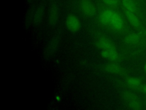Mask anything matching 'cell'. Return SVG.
<instances>
[{
  "mask_svg": "<svg viewBox=\"0 0 146 110\" xmlns=\"http://www.w3.org/2000/svg\"><path fill=\"white\" fill-rule=\"evenodd\" d=\"M66 25L67 29L72 33H76L80 28V22L74 14H69L66 19Z\"/></svg>",
  "mask_w": 146,
  "mask_h": 110,
  "instance_id": "1",
  "label": "cell"
},
{
  "mask_svg": "<svg viewBox=\"0 0 146 110\" xmlns=\"http://www.w3.org/2000/svg\"><path fill=\"white\" fill-rule=\"evenodd\" d=\"M80 8L82 11L87 16H93L96 13V7L90 0H81Z\"/></svg>",
  "mask_w": 146,
  "mask_h": 110,
  "instance_id": "2",
  "label": "cell"
},
{
  "mask_svg": "<svg viewBox=\"0 0 146 110\" xmlns=\"http://www.w3.org/2000/svg\"><path fill=\"white\" fill-rule=\"evenodd\" d=\"M124 23L122 17L118 13L115 11L111 19L110 25L115 30L120 31L124 28Z\"/></svg>",
  "mask_w": 146,
  "mask_h": 110,
  "instance_id": "3",
  "label": "cell"
},
{
  "mask_svg": "<svg viewBox=\"0 0 146 110\" xmlns=\"http://www.w3.org/2000/svg\"><path fill=\"white\" fill-rule=\"evenodd\" d=\"M58 18V9L55 3H52L49 9L48 20L49 25L51 26L56 25Z\"/></svg>",
  "mask_w": 146,
  "mask_h": 110,
  "instance_id": "4",
  "label": "cell"
},
{
  "mask_svg": "<svg viewBox=\"0 0 146 110\" xmlns=\"http://www.w3.org/2000/svg\"><path fill=\"white\" fill-rule=\"evenodd\" d=\"M95 45L97 48L105 50L116 49L114 44L111 41L106 37L99 38L96 42Z\"/></svg>",
  "mask_w": 146,
  "mask_h": 110,
  "instance_id": "5",
  "label": "cell"
},
{
  "mask_svg": "<svg viewBox=\"0 0 146 110\" xmlns=\"http://www.w3.org/2000/svg\"><path fill=\"white\" fill-rule=\"evenodd\" d=\"M115 11L111 9L104 10L99 15V21L104 25H110L111 19Z\"/></svg>",
  "mask_w": 146,
  "mask_h": 110,
  "instance_id": "6",
  "label": "cell"
},
{
  "mask_svg": "<svg viewBox=\"0 0 146 110\" xmlns=\"http://www.w3.org/2000/svg\"><path fill=\"white\" fill-rule=\"evenodd\" d=\"M104 69L106 71L111 73L123 75V76H125L127 74L126 71L123 68L116 64H107L104 66Z\"/></svg>",
  "mask_w": 146,
  "mask_h": 110,
  "instance_id": "7",
  "label": "cell"
},
{
  "mask_svg": "<svg viewBox=\"0 0 146 110\" xmlns=\"http://www.w3.org/2000/svg\"><path fill=\"white\" fill-rule=\"evenodd\" d=\"M59 41V35L54 36L50 40L47 48V53L48 55L53 54L56 50Z\"/></svg>",
  "mask_w": 146,
  "mask_h": 110,
  "instance_id": "8",
  "label": "cell"
},
{
  "mask_svg": "<svg viewBox=\"0 0 146 110\" xmlns=\"http://www.w3.org/2000/svg\"><path fill=\"white\" fill-rule=\"evenodd\" d=\"M44 5L43 3H42L38 7L36 11L34 13L33 21L35 24L39 25L42 22L44 16Z\"/></svg>",
  "mask_w": 146,
  "mask_h": 110,
  "instance_id": "9",
  "label": "cell"
},
{
  "mask_svg": "<svg viewBox=\"0 0 146 110\" xmlns=\"http://www.w3.org/2000/svg\"><path fill=\"white\" fill-rule=\"evenodd\" d=\"M125 14L128 21L133 26L136 28H140V22L139 18L135 13L131 12L127 10H125Z\"/></svg>",
  "mask_w": 146,
  "mask_h": 110,
  "instance_id": "10",
  "label": "cell"
},
{
  "mask_svg": "<svg viewBox=\"0 0 146 110\" xmlns=\"http://www.w3.org/2000/svg\"><path fill=\"white\" fill-rule=\"evenodd\" d=\"M101 56L106 59L111 61H117L119 59V54L116 49L105 50L103 49L101 52Z\"/></svg>",
  "mask_w": 146,
  "mask_h": 110,
  "instance_id": "11",
  "label": "cell"
},
{
  "mask_svg": "<svg viewBox=\"0 0 146 110\" xmlns=\"http://www.w3.org/2000/svg\"><path fill=\"white\" fill-rule=\"evenodd\" d=\"M122 5L125 10L133 13L138 11V6L135 0H122Z\"/></svg>",
  "mask_w": 146,
  "mask_h": 110,
  "instance_id": "12",
  "label": "cell"
},
{
  "mask_svg": "<svg viewBox=\"0 0 146 110\" xmlns=\"http://www.w3.org/2000/svg\"><path fill=\"white\" fill-rule=\"evenodd\" d=\"M140 39V36L136 33H131L127 35L124 38V41L126 44L129 45H133L137 44Z\"/></svg>",
  "mask_w": 146,
  "mask_h": 110,
  "instance_id": "13",
  "label": "cell"
},
{
  "mask_svg": "<svg viewBox=\"0 0 146 110\" xmlns=\"http://www.w3.org/2000/svg\"><path fill=\"white\" fill-rule=\"evenodd\" d=\"M127 84L129 87L132 88H135L137 89L141 84V81L140 78L137 77H128L127 79Z\"/></svg>",
  "mask_w": 146,
  "mask_h": 110,
  "instance_id": "14",
  "label": "cell"
},
{
  "mask_svg": "<svg viewBox=\"0 0 146 110\" xmlns=\"http://www.w3.org/2000/svg\"><path fill=\"white\" fill-rule=\"evenodd\" d=\"M128 105L130 108L135 110L140 109L142 107V104L138 99L128 102Z\"/></svg>",
  "mask_w": 146,
  "mask_h": 110,
  "instance_id": "15",
  "label": "cell"
},
{
  "mask_svg": "<svg viewBox=\"0 0 146 110\" xmlns=\"http://www.w3.org/2000/svg\"><path fill=\"white\" fill-rule=\"evenodd\" d=\"M123 97L128 102H129L131 101H132L133 100L138 99L137 97V96L135 94H133L132 93H131L129 92H124L123 93Z\"/></svg>",
  "mask_w": 146,
  "mask_h": 110,
  "instance_id": "16",
  "label": "cell"
},
{
  "mask_svg": "<svg viewBox=\"0 0 146 110\" xmlns=\"http://www.w3.org/2000/svg\"><path fill=\"white\" fill-rule=\"evenodd\" d=\"M103 2L107 5L114 6L117 5L119 1L118 0H102Z\"/></svg>",
  "mask_w": 146,
  "mask_h": 110,
  "instance_id": "17",
  "label": "cell"
},
{
  "mask_svg": "<svg viewBox=\"0 0 146 110\" xmlns=\"http://www.w3.org/2000/svg\"><path fill=\"white\" fill-rule=\"evenodd\" d=\"M137 89L146 94V84L143 85H140V86L137 88Z\"/></svg>",
  "mask_w": 146,
  "mask_h": 110,
  "instance_id": "18",
  "label": "cell"
},
{
  "mask_svg": "<svg viewBox=\"0 0 146 110\" xmlns=\"http://www.w3.org/2000/svg\"><path fill=\"white\" fill-rule=\"evenodd\" d=\"M56 99L57 100V101H60V97L59 96H56Z\"/></svg>",
  "mask_w": 146,
  "mask_h": 110,
  "instance_id": "19",
  "label": "cell"
},
{
  "mask_svg": "<svg viewBox=\"0 0 146 110\" xmlns=\"http://www.w3.org/2000/svg\"><path fill=\"white\" fill-rule=\"evenodd\" d=\"M144 70H145V72H146V63H145V65H144Z\"/></svg>",
  "mask_w": 146,
  "mask_h": 110,
  "instance_id": "20",
  "label": "cell"
},
{
  "mask_svg": "<svg viewBox=\"0 0 146 110\" xmlns=\"http://www.w3.org/2000/svg\"><path fill=\"white\" fill-rule=\"evenodd\" d=\"M143 34H145V35H146V29H145V30L144 31Z\"/></svg>",
  "mask_w": 146,
  "mask_h": 110,
  "instance_id": "21",
  "label": "cell"
},
{
  "mask_svg": "<svg viewBox=\"0 0 146 110\" xmlns=\"http://www.w3.org/2000/svg\"><path fill=\"white\" fill-rule=\"evenodd\" d=\"M27 1H28L29 2H31V1H33V0H27Z\"/></svg>",
  "mask_w": 146,
  "mask_h": 110,
  "instance_id": "22",
  "label": "cell"
},
{
  "mask_svg": "<svg viewBox=\"0 0 146 110\" xmlns=\"http://www.w3.org/2000/svg\"><path fill=\"white\" fill-rule=\"evenodd\" d=\"M145 102H146V100H145Z\"/></svg>",
  "mask_w": 146,
  "mask_h": 110,
  "instance_id": "23",
  "label": "cell"
}]
</instances>
